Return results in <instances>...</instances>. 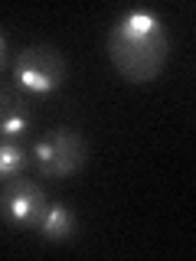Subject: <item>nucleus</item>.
Segmentation results:
<instances>
[{"mask_svg": "<svg viewBox=\"0 0 196 261\" xmlns=\"http://www.w3.org/2000/svg\"><path fill=\"white\" fill-rule=\"evenodd\" d=\"M108 59L125 82L147 85L163 72L170 59V39L160 20L147 10H131L108 30Z\"/></svg>", "mask_w": 196, "mask_h": 261, "instance_id": "nucleus-1", "label": "nucleus"}, {"mask_svg": "<svg viewBox=\"0 0 196 261\" xmlns=\"http://www.w3.org/2000/svg\"><path fill=\"white\" fill-rule=\"evenodd\" d=\"M88 160V144L79 130L72 127H56L43 141L33 147V163L39 176L46 179H69L76 176Z\"/></svg>", "mask_w": 196, "mask_h": 261, "instance_id": "nucleus-2", "label": "nucleus"}, {"mask_svg": "<svg viewBox=\"0 0 196 261\" xmlns=\"http://www.w3.org/2000/svg\"><path fill=\"white\" fill-rule=\"evenodd\" d=\"M65 56L56 46H27L13 59V79L33 95H49L65 82Z\"/></svg>", "mask_w": 196, "mask_h": 261, "instance_id": "nucleus-3", "label": "nucleus"}, {"mask_svg": "<svg viewBox=\"0 0 196 261\" xmlns=\"http://www.w3.org/2000/svg\"><path fill=\"white\" fill-rule=\"evenodd\" d=\"M46 209H49L46 193L36 183H27L23 176L7 179L0 190V216L16 228H39Z\"/></svg>", "mask_w": 196, "mask_h": 261, "instance_id": "nucleus-4", "label": "nucleus"}, {"mask_svg": "<svg viewBox=\"0 0 196 261\" xmlns=\"http://www.w3.org/2000/svg\"><path fill=\"white\" fill-rule=\"evenodd\" d=\"M30 130V108L20 92L10 85H0V137L4 141H16Z\"/></svg>", "mask_w": 196, "mask_h": 261, "instance_id": "nucleus-5", "label": "nucleus"}, {"mask_svg": "<svg viewBox=\"0 0 196 261\" xmlns=\"http://www.w3.org/2000/svg\"><path fill=\"white\" fill-rule=\"evenodd\" d=\"M36 232L46 242H69L72 232H76V219H72V212L62 202H49V209H46V216H43Z\"/></svg>", "mask_w": 196, "mask_h": 261, "instance_id": "nucleus-6", "label": "nucleus"}, {"mask_svg": "<svg viewBox=\"0 0 196 261\" xmlns=\"http://www.w3.org/2000/svg\"><path fill=\"white\" fill-rule=\"evenodd\" d=\"M27 167V150H23L16 141H4L0 137V183L7 179H16Z\"/></svg>", "mask_w": 196, "mask_h": 261, "instance_id": "nucleus-7", "label": "nucleus"}, {"mask_svg": "<svg viewBox=\"0 0 196 261\" xmlns=\"http://www.w3.org/2000/svg\"><path fill=\"white\" fill-rule=\"evenodd\" d=\"M7 69V39L0 36V72Z\"/></svg>", "mask_w": 196, "mask_h": 261, "instance_id": "nucleus-8", "label": "nucleus"}]
</instances>
